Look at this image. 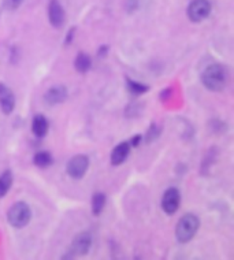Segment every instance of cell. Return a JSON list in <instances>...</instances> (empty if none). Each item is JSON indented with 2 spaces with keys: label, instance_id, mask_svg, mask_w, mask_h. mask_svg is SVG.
<instances>
[{
  "label": "cell",
  "instance_id": "cell-4",
  "mask_svg": "<svg viewBox=\"0 0 234 260\" xmlns=\"http://www.w3.org/2000/svg\"><path fill=\"white\" fill-rule=\"evenodd\" d=\"M211 13V3L210 0H192L190 5L186 9L188 18L194 23L203 22L204 19L208 18Z\"/></svg>",
  "mask_w": 234,
  "mask_h": 260
},
{
  "label": "cell",
  "instance_id": "cell-8",
  "mask_svg": "<svg viewBox=\"0 0 234 260\" xmlns=\"http://www.w3.org/2000/svg\"><path fill=\"white\" fill-rule=\"evenodd\" d=\"M15 108V96L9 86L0 82V110L5 115H10Z\"/></svg>",
  "mask_w": 234,
  "mask_h": 260
},
{
  "label": "cell",
  "instance_id": "cell-10",
  "mask_svg": "<svg viewBox=\"0 0 234 260\" xmlns=\"http://www.w3.org/2000/svg\"><path fill=\"white\" fill-rule=\"evenodd\" d=\"M68 99V89L63 85L51 86L44 94V102L48 106H56V104L63 103Z\"/></svg>",
  "mask_w": 234,
  "mask_h": 260
},
{
  "label": "cell",
  "instance_id": "cell-9",
  "mask_svg": "<svg viewBox=\"0 0 234 260\" xmlns=\"http://www.w3.org/2000/svg\"><path fill=\"white\" fill-rule=\"evenodd\" d=\"M48 18H50L51 25L56 29L64 25L66 13H64V9L58 0H51L50 6H48Z\"/></svg>",
  "mask_w": 234,
  "mask_h": 260
},
{
  "label": "cell",
  "instance_id": "cell-22",
  "mask_svg": "<svg viewBox=\"0 0 234 260\" xmlns=\"http://www.w3.org/2000/svg\"><path fill=\"white\" fill-rule=\"evenodd\" d=\"M107 52H108V47L107 45H103V47H100V50H99V52H97V55H99V56H102V55H103V56H106V55H107Z\"/></svg>",
  "mask_w": 234,
  "mask_h": 260
},
{
  "label": "cell",
  "instance_id": "cell-12",
  "mask_svg": "<svg viewBox=\"0 0 234 260\" xmlns=\"http://www.w3.org/2000/svg\"><path fill=\"white\" fill-rule=\"evenodd\" d=\"M48 129H50V123H48V119L41 115V114H37L33 117L32 121V132L33 135L39 137V139H43L48 133Z\"/></svg>",
  "mask_w": 234,
  "mask_h": 260
},
{
  "label": "cell",
  "instance_id": "cell-20",
  "mask_svg": "<svg viewBox=\"0 0 234 260\" xmlns=\"http://www.w3.org/2000/svg\"><path fill=\"white\" fill-rule=\"evenodd\" d=\"M141 140H143V136L141 135H137L135 137H131L129 144H130V147H139L140 143H141Z\"/></svg>",
  "mask_w": 234,
  "mask_h": 260
},
{
  "label": "cell",
  "instance_id": "cell-14",
  "mask_svg": "<svg viewBox=\"0 0 234 260\" xmlns=\"http://www.w3.org/2000/svg\"><path fill=\"white\" fill-rule=\"evenodd\" d=\"M106 202H107V198L106 194L102 192H96L93 196H92V214L95 216H99L102 212H103L104 207H106Z\"/></svg>",
  "mask_w": 234,
  "mask_h": 260
},
{
  "label": "cell",
  "instance_id": "cell-19",
  "mask_svg": "<svg viewBox=\"0 0 234 260\" xmlns=\"http://www.w3.org/2000/svg\"><path fill=\"white\" fill-rule=\"evenodd\" d=\"M22 2L23 0H3V7L9 11H14L22 5Z\"/></svg>",
  "mask_w": 234,
  "mask_h": 260
},
{
  "label": "cell",
  "instance_id": "cell-13",
  "mask_svg": "<svg viewBox=\"0 0 234 260\" xmlns=\"http://www.w3.org/2000/svg\"><path fill=\"white\" fill-rule=\"evenodd\" d=\"M74 68L78 73H81V74H85L90 70L92 68V58H90V55L85 54V52H80V54L77 55L76 60H74Z\"/></svg>",
  "mask_w": 234,
  "mask_h": 260
},
{
  "label": "cell",
  "instance_id": "cell-1",
  "mask_svg": "<svg viewBox=\"0 0 234 260\" xmlns=\"http://www.w3.org/2000/svg\"><path fill=\"white\" fill-rule=\"evenodd\" d=\"M229 74L225 66H222L219 63H214L204 69L202 74L203 85L206 86L211 92H221L227 85Z\"/></svg>",
  "mask_w": 234,
  "mask_h": 260
},
{
  "label": "cell",
  "instance_id": "cell-2",
  "mask_svg": "<svg viewBox=\"0 0 234 260\" xmlns=\"http://www.w3.org/2000/svg\"><path fill=\"white\" fill-rule=\"evenodd\" d=\"M200 220L194 214H185L176 226V238L180 244H186L196 236Z\"/></svg>",
  "mask_w": 234,
  "mask_h": 260
},
{
  "label": "cell",
  "instance_id": "cell-17",
  "mask_svg": "<svg viewBox=\"0 0 234 260\" xmlns=\"http://www.w3.org/2000/svg\"><path fill=\"white\" fill-rule=\"evenodd\" d=\"M126 86H127V90H129L131 94H135V96L144 94L149 90L148 85L141 84V82H137V81H133V80H130V78H127L126 80Z\"/></svg>",
  "mask_w": 234,
  "mask_h": 260
},
{
  "label": "cell",
  "instance_id": "cell-15",
  "mask_svg": "<svg viewBox=\"0 0 234 260\" xmlns=\"http://www.w3.org/2000/svg\"><path fill=\"white\" fill-rule=\"evenodd\" d=\"M13 173L10 170H6L5 173L0 174V199L5 198L6 194L9 193V190L13 186Z\"/></svg>",
  "mask_w": 234,
  "mask_h": 260
},
{
  "label": "cell",
  "instance_id": "cell-5",
  "mask_svg": "<svg viewBox=\"0 0 234 260\" xmlns=\"http://www.w3.org/2000/svg\"><path fill=\"white\" fill-rule=\"evenodd\" d=\"M89 167V159L86 155H76L68 161L66 173L73 180H81Z\"/></svg>",
  "mask_w": 234,
  "mask_h": 260
},
{
  "label": "cell",
  "instance_id": "cell-18",
  "mask_svg": "<svg viewBox=\"0 0 234 260\" xmlns=\"http://www.w3.org/2000/svg\"><path fill=\"white\" fill-rule=\"evenodd\" d=\"M160 132H162V127H160V125H158V123L152 122V123H151V126H149V129L147 130V135H145V143L147 144L153 143V141H155V140L158 139L159 136H160Z\"/></svg>",
  "mask_w": 234,
  "mask_h": 260
},
{
  "label": "cell",
  "instance_id": "cell-21",
  "mask_svg": "<svg viewBox=\"0 0 234 260\" xmlns=\"http://www.w3.org/2000/svg\"><path fill=\"white\" fill-rule=\"evenodd\" d=\"M74 31H76V29L73 27L72 30L68 33V37H66V44H69V43H72V41H73V37H74Z\"/></svg>",
  "mask_w": 234,
  "mask_h": 260
},
{
  "label": "cell",
  "instance_id": "cell-6",
  "mask_svg": "<svg viewBox=\"0 0 234 260\" xmlns=\"http://www.w3.org/2000/svg\"><path fill=\"white\" fill-rule=\"evenodd\" d=\"M181 206V193L177 188H169L162 198V210L167 215H174Z\"/></svg>",
  "mask_w": 234,
  "mask_h": 260
},
{
  "label": "cell",
  "instance_id": "cell-7",
  "mask_svg": "<svg viewBox=\"0 0 234 260\" xmlns=\"http://www.w3.org/2000/svg\"><path fill=\"white\" fill-rule=\"evenodd\" d=\"M92 247V236L89 232H82L77 234L72 244V257L74 256H85Z\"/></svg>",
  "mask_w": 234,
  "mask_h": 260
},
{
  "label": "cell",
  "instance_id": "cell-16",
  "mask_svg": "<svg viewBox=\"0 0 234 260\" xmlns=\"http://www.w3.org/2000/svg\"><path fill=\"white\" fill-rule=\"evenodd\" d=\"M33 163H35V166L40 167V169H47V167H50L54 163V159H52L50 152L41 151V152H37L33 156Z\"/></svg>",
  "mask_w": 234,
  "mask_h": 260
},
{
  "label": "cell",
  "instance_id": "cell-11",
  "mask_svg": "<svg viewBox=\"0 0 234 260\" xmlns=\"http://www.w3.org/2000/svg\"><path fill=\"white\" fill-rule=\"evenodd\" d=\"M129 155H130V144L119 143L111 152V165L113 166H121L122 163L126 161Z\"/></svg>",
  "mask_w": 234,
  "mask_h": 260
},
{
  "label": "cell",
  "instance_id": "cell-3",
  "mask_svg": "<svg viewBox=\"0 0 234 260\" xmlns=\"http://www.w3.org/2000/svg\"><path fill=\"white\" fill-rule=\"evenodd\" d=\"M30 219H32V210L25 202L14 203L7 212V220L15 229L26 228Z\"/></svg>",
  "mask_w": 234,
  "mask_h": 260
}]
</instances>
